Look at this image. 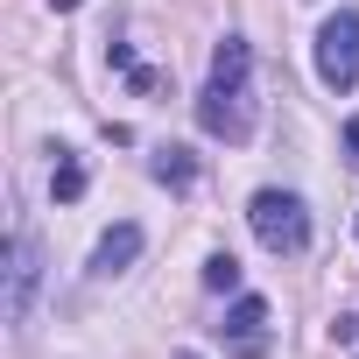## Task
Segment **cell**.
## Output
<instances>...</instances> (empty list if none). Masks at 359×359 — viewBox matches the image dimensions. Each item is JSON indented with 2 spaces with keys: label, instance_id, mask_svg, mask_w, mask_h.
Returning a JSON list of instances; mask_svg holds the SVG:
<instances>
[{
  "label": "cell",
  "instance_id": "8",
  "mask_svg": "<svg viewBox=\"0 0 359 359\" xmlns=\"http://www.w3.org/2000/svg\"><path fill=\"white\" fill-rule=\"evenodd\" d=\"M191 176H198V162H191V148H162V155H155V184H176V191H184Z\"/></svg>",
  "mask_w": 359,
  "mask_h": 359
},
{
  "label": "cell",
  "instance_id": "5",
  "mask_svg": "<svg viewBox=\"0 0 359 359\" xmlns=\"http://www.w3.org/2000/svg\"><path fill=\"white\" fill-rule=\"evenodd\" d=\"M219 345H226L233 359H261V352H268V303H261V296H240V303L226 310V324H219Z\"/></svg>",
  "mask_w": 359,
  "mask_h": 359
},
{
  "label": "cell",
  "instance_id": "10",
  "mask_svg": "<svg viewBox=\"0 0 359 359\" xmlns=\"http://www.w3.org/2000/svg\"><path fill=\"white\" fill-rule=\"evenodd\" d=\"M205 289L233 296V289H240V261H233V254H212V261H205Z\"/></svg>",
  "mask_w": 359,
  "mask_h": 359
},
{
  "label": "cell",
  "instance_id": "6",
  "mask_svg": "<svg viewBox=\"0 0 359 359\" xmlns=\"http://www.w3.org/2000/svg\"><path fill=\"white\" fill-rule=\"evenodd\" d=\"M134 254H141V226H127V219H120V226H113V233L92 247V275H120Z\"/></svg>",
  "mask_w": 359,
  "mask_h": 359
},
{
  "label": "cell",
  "instance_id": "4",
  "mask_svg": "<svg viewBox=\"0 0 359 359\" xmlns=\"http://www.w3.org/2000/svg\"><path fill=\"white\" fill-rule=\"evenodd\" d=\"M36 282H43L36 233H15V240H8V324H22V317H29V303H36Z\"/></svg>",
  "mask_w": 359,
  "mask_h": 359
},
{
  "label": "cell",
  "instance_id": "1",
  "mask_svg": "<svg viewBox=\"0 0 359 359\" xmlns=\"http://www.w3.org/2000/svg\"><path fill=\"white\" fill-rule=\"evenodd\" d=\"M198 127L212 141H247L254 134V50H247V36H226L212 50V78L198 92Z\"/></svg>",
  "mask_w": 359,
  "mask_h": 359
},
{
  "label": "cell",
  "instance_id": "3",
  "mask_svg": "<svg viewBox=\"0 0 359 359\" xmlns=\"http://www.w3.org/2000/svg\"><path fill=\"white\" fill-rule=\"evenodd\" d=\"M317 78L331 92H352L359 85V8H338L317 29Z\"/></svg>",
  "mask_w": 359,
  "mask_h": 359
},
{
  "label": "cell",
  "instance_id": "2",
  "mask_svg": "<svg viewBox=\"0 0 359 359\" xmlns=\"http://www.w3.org/2000/svg\"><path fill=\"white\" fill-rule=\"evenodd\" d=\"M247 226H254V240H261L268 254H303V247H310V212H303L296 191H254Z\"/></svg>",
  "mask_w": 359,
  "mask_h": 359
},
{
  "label": "cell",
  "instance_id": "12",
  "mask_svg": "<svg viewBox=\"0 0 359 359\" xmlns=\"http://www.w3.org/2000/svg\"><path fill=\"white\" fill-rule=\"evenodd\" d=\"M50 8H57V15H71V8H78V0H50Z\"/></svg>",
  "mask_w": 359,
  "mask_h": 359
},
{
  "label": "cell",
  "instance_id": "7",
  "mask_svg": "<svg viewBox=\"0 0 359 359\" xmlns=\"http://www.w3.org/2000/svg\"><path fill=\"white\" fill-rule=\"evenodd\" d=\"M50 191L71 205V198H85V162L71 155V148H57V169H50Z\"/></svg>",
  "mask_w": 359,
  "mask_h": 359
},
{
  "label": "cell",
  "instance_id": "9",
  "mask_svg": "<svg viewBox=\"0 0 359 359\" xmlns=\"http://www.w3.org/2000/svg\"><path fill=\"white\" fill-rule=\"evenodd\" d=\"M106 64H113V71H120V78H127L134 92H155V71H148V64H141V57H134L127 43H113V50H106Z\"/></svg>",
  "mask_w": 359,
  "mask_h": 359
},
{
  "label": "cell",
  "instance_id": "11",
  "mask_svg": "<svg viewBox=\"0 0 359 359\" xmlns=\"http://www.w3.org/2000/svg\"><path fill=\"white\" fill-rule=\"evenodd\" d=\"M345 155H352V169H359V113L345 120Z\"/></svg>",
  "mask_w": 359,
  "mask_h": 359
}]
</instances>
